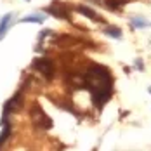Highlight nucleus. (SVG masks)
<instances>
[{
	"label": "nucleus",
	"mask_w": 151,
	"mask_h": 151,
	"mask_svg": "<svg viewBox=\"0 0 151 151\" xmlns=\"http://www.w3.org/2000/svg\"><path fill=\"white\" fill-rule=\"evenodd\" d=\"M111 83L113 80L109 75V70L103 64H92L83 76V85L91 89L92 101L97 108H103L108 103L111 96V89H113Z\"/></svg>",
	"instance_id": "obj_1"
},
{
	"label": "nucleus",
	"mask_w": 151,
	"mask_h": 151,
	"mask_svg": "<svg viewBox=\"0 0 151 151\" xmlns=\"http://www.w3.org/2000/svg\"><path fill=\"white\" fill-rule=\"evenodd\" d=\"M31 120H33V123H35L38 129H44V130H47V129L52 127V120L47 116L45 111H44L38 104L31 106Z\"/></svg>",
	"instance_id": "obj_2"
},
{
	"label": "nucleus",
	"mask_w": 151,
	"mask_h": 151,
	"mask_svg": "<svg viewBox=\"0 0 151 151\" xmlns=\"http://www.w3.org/2000/svg\"><path fill=\"white\" fill-rule=\"evenodd\" d=\"M33 66L45 76V78H52V76H54V64H52L49 59H45V58H38V59H35L33 61Z\"/></svg>",
	"instance_id": "obj_3"
},
{
	"label": "nucleus",
	"mask_w": 151,
	"mask_h": 151,
	"mask_svg": "<svg viewBox=\"0 0 151 151\" xmlns=\"http://www.w3.org/2000/svg\"><path fill=\"white\" fill-rule=\"evenodd\" d=\"M78 12H82L83 16H87V17H91V19H94V21H99V23L103 21V19H101L99 16L96 14V12H94L92 9H89L87 5H80V7H78Z\"/></svg>",
	"instance_id": "obj_4"
},
{
	"label": "nucleus",
	"mask_w": 151,
	"mask_h": 151,
	"mask_svg": "<svg viewBox=\"0 0 151 151\" xmlns=\"http://www.w3.org/2000/svg\"><path fill=\"white\" fill-rule=\"evenodd\" d=\"M106 35H109V37H113V38H122V31L116 28V26H108L104 30Z\"/></svg>",
	"instance_id": "obj_5"
},
{
	"label": "nucleus",
	"mask_w": 151,
	"mask_h": 151,
	"mask_svg": "<svg viewBox=\"0 0 151 151\" xmlns=\"http://www.w3.org/2000/svg\"><path fill=\"white\" fill-rule=\"evenodd\" d=\"M132 26L134 28H146V26H150V21H146L142 17H134L132 19Z\"/></svg>",
	"instance_id": "obj_6"
},
{
	"label": "nucleus",
	"mask_w": 151,
	"mask_h": 151,
	"mask_svg": "<svg viewBox=\"0 0 151 151\" xmlns=\"http://www.w3.org/2000/svg\"><path fill=\"white\" fill-rule=\"evenodd\" d=\"M11 17H12V16H11V14H7L5 17H4V19H2V21H0V37H2L4 33H5L7 26H9V23H11Z\"/></svg>",
	"instance_id": "obj_7"
},
{
	"label": "nucleus",
	"mask_w": 151,
	"mask_h": 151,
	"mask_svg": "<svg viewBox=\"0 0 151 151\" xmlns=\"http://www.w3.org/2000/svg\"><path fill=\"white\" fill-rule=\"evenodd\" d=\"M23 21L24 23H42L44 21V16H38V17L37 16H31V17H24Z\"/></svg>",
	"instance_id": "obj_8"
},
{
	"label": "nucleus",
	"mask_w": 151,
	"mask_h": 151,
	"mask_svg": "<svg viewBox=\"0 0 151 151\" xmlns=\"http://www.w3.org/2000/svg\"><path fill=\"white\" fill-rule=\"evenodd\" d=\"M136 66L139 68V70H142V61H139V59H137V61H136Z\"/></svg>",
	"instance_id": "obj_9"
},
{
	"label": "nucleus",
	"mask_w": 151,
	"mask_h": 151,
	"mask_svg": "<svg viewBox=\"0 0 151 151\" xmlns=\"http://www.w3.org/2000/svg\"><path fill=\"white\" fill-rule=\"evenodd\" d=\"M150 92H151V89H150Z\"/></svg>",
	"instance_id": "obj_10"
}]
</instances>
